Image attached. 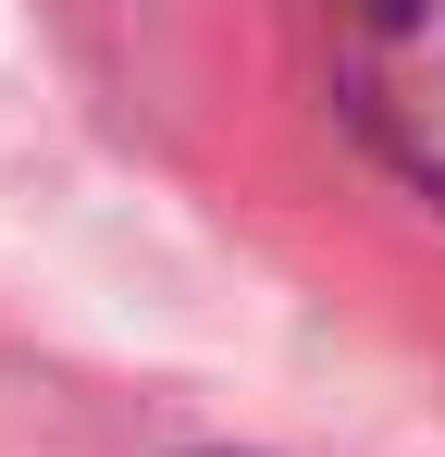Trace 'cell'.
<instances>
[{
	"label": "cell",
	"mask_w": 445,
	"mask_h": 457,
	"mask_svg": "<svg viewBox=\"0 0 445 457\" xmlns=\"http://www.w3.org/2000/svg\"><path fill=\"white\" fill-rule=\"evenodd\" d=\"M334 99L421 198H445V0H322Z\"/></svg>",
	"instance_id": "1"
}]
</instances>
